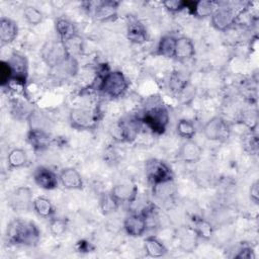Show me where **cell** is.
Returning a JSON list of instances; mask_svg holds the SVG:
<instances>
[{
  "label": "cell",
  "instance_id": "cell-42",
  "mask_svg": "<svg viewBox=\"0 0 259 259\" xmlns=\"http://www.w3.org/2000/svg\"><path fill=\"white\" fill-rule=\"evenodd\" d=\"M77 246H78V251L80 252H90L91 250V244L88 242L80 241L77 243Z\"/></svg>",
  "mask_w": 259,
  "mask_h": 259
},
{
  "label": "cell",
  "instance_id": "cell-16",
  "mask_svg": "<svg viewBox=\"0 0 259 259\" xmlns=\"http://www.w3.org/2000/svg\"><path fill=\"white\" fill-rule=\"evenodd\" d=\"M110 192L119 202H133L137 198L138 187L134 183L125 181L114 185Z\"/></svg>",
  "mask_w": 259,
  "mask_h": 259
},
{
  "label": "cell",
  "instance_id": "cell-30",
  "mask_svg": "<svg viewBox=\"0 0 259 259\" xmlns=\"http://www.w3.org/2000/svg\"><path fill=\"white\" fill-rule=\"evenodd\" d=\"M7 163L10 168H20L27 163V155L23 149L14 148L7 156Z\"/></svg>",
  "mask_w": 259,
  "mask_h": 259
},
{
  "label": "cell",
  "instance_id": "cell-32",
  "mask_svg": "<svg viewBox=\"0 0 259 259\" xmlns=\"http://www.w3.org/2000/svg\"><path fill=\"white\" fill-rule=\"evenodd\" d=\"M187 85L186 77L179 71H174L169 79V87L170 89L175 92L179 93L185 89Z\"/></svg>",
  "mask_w": 259,
  "mask_h": 259
},
{
  "label": "cell",
  "instance_id": "cell-34",
  "mask_svg": "<svg viewBox=\"0 0 259 259\" xmlns=\"http://www.w3.org/2000/svg\"><path fill=\"white\" fill-rule=\"evenodd\" d=\"M197 235L192 228L186 230V233H183L180 238V245L183 250L186 252L192 251L197 244Z\"/></svg>",
  "mask_w": 259,
  "mask_h": 259
},
{
  "label": "cell",
  "instance_id": "cell-33",
  "mask_svg": "<svg viewBox=\"0 0 259 259\" xmlns=\"http://www.w3.org/2000/svg\"><path fill=\"white\" fill-rule=\"evenodd\" d=\"M176 132L177 134L181 137V138H184L186 140H190L192 139L194 136H195V126L194 124L188 120V119H180L178 122H177V125H176Z\"/></svg>",
  "mask_w": 259,
  "mask_h": 259
},
{
  "label": "cell",
  "instance_id": "cell-11",
  "mask_svg": "<svg viewBox=\"0 0 259 259\" xmlns=\"http://www.w3.org/2000/svg\"><path fill=\"white\" fill-rule=\"evenodd\" d=\"M79 66L75 57L69 56L60 64L51 68V75L54 79L57 80H66L75 76L78 72Z\"/></svg>",
  "mask_w": 259,
  "mask_h": 259
},
{
  "label": "cell",
  "instance_id": "cell-10",
  "mask_svg": "<svg viewBox=\"0 0 259 259\" xmlns=\"http://www.w3.org/2000/svg\"><path fill=\"white\" fill-rule=\"evenodd\" d=\"M236 15L237 13H235V11L232 8H229V7L215 8L212 14L210 15L211 25L217 30L225 31L235 24Z\"/></svg>",
  "mask_w": 259,
  "mask_h": 259
},
{
  "label": "cell",
  "instance_id": "cell-28",
  "mask_svg": "<svg viewBox=\"0 0 259 259\" xmlns=\"http://www.w3.org/2000/svg\"><path fill=\"white\" fill-rule=\"evenodd\" d=\"M192 229L197 235V237L202 238L204 240H209L213 234V228L211 224L202 218L193 219Z\"/></svg>",
  "mask_w": 259,
  "mask_h": 259
},
{
  "label": "cell",
  "instance_id": "cell-1",
  "mask_svg": "<svg viewBox=\"0 0 259 259\" xmlns=\"http://www.w3.org/2000/svg\"><path fill=\"white\" fill-rule=\"evenodd\" d=\"M40 233L36 225L27 220L15 219L6 229L7 242L12 245L34 246L38 243Z\"/></svg>",
  "mask_w": 259,
  "mask_h": 259
},
{
  "label": "cell",
  "instance_id": "cell-4",
  "mask_svg": "<svg viewBox=\"0 0 259 259\" xmlns=\"http://www.w3.org/2000/svg\"><path fill=\"white\" fill-rule=\"evenodd\" d=\"M69 56L64 41L60 38L46 41L40 50V57L50 68L60 64Z\"/></svg>",
  "mask_w": 259,
  "mask_h": 259
},
{
  "label": "cell",
  "instance_id": "cell-7",
  "mask_svg": "<svg viewBox=\"0 0 259 259\" xmlns=\"http://www.w3.org/2000/svg\"><path fill=\"white\" fill-rule=\"evenodd\" d=\"M69 120L71 125L76 130H89L95 126L97 115L92 109L78 107L70 111Z\"/></svg>",
  "mask_w": 259,
  "mask_h": 259
},
{
  "label": "cell",
  "instance_id": "cell-35",
  "mask_svg": "<svg viewBox=\"0 0 259 259\" xmlns=\"http://www.w3.org/2000/svg\"><path fill=\"white\" fill-rule=\"evenodd\" d=\"M23 16L25 20L32 25H37L42 21V12L34 6H26L23 10Z\"/></svg>",
  "mask_w": 259,
  "mask_h": 259
},
{
  "label": "cell",
  "instance_id": "cell-17",
  "mask_svg": "<svg viewBox=\"0 0 259 259\" xmlns=\"http://www.w3.org/2000/svg\"><path fill=\"white\" fill-rule=\"evenodd\" d=\"M61 184L71 190H80L83 188V179L81 174L75 168H65L59 175Z\"/></svg>",
  "mask_w": 259,
  "mask_h": 259
},
{
  "label": "cell",
  "instance_id": "cell-8",
  "mask_svg": "<svg viewBox=\"0 0 259 259\" xmlns=\"http://www.w3.org/2000/svg\"><path fill=\"white\" fill-rule=\"evenodd\" d=\"M12 70V79L10 84H15L20 88H24L27 79V60L24 56L14 53L12 54L10 60L8 61ZM9 84V85H10Z\"/></svg>",
  "mask_w": 259,
  "mask_h": 259
},
{
  "label": "cell",
  "instance_id": "cell-14",
  "mask_svg": "<svg viewBox=\"0 0 259 259\" xmlns=\"http://www.w3.org/2000/svg\"><path fill=\"white\" fill-rule=\"evenodd\" d=\"M202 155L201 147L192 139L186 140L178 151V157L181 161L187 164H193L200 160Z\"/></svg>",
  "mask_w": 259,
  "mask_h": 259
},
{
  "label": "cell",
  "instance_id": "cell-22",
  "mask_svg": "<svg viewBox=\"0 0 259 259\" xmlns=\"http://www.w3.org/2000/svg\"><path fill=\"white\" fill-rule=\"evenodd\" d=\"M27 141L33 149L40 151L48 148L51 139L49 134L45 130L31 127L27 134Z\"/></svg>",
  "mask_w": 259,
  "mask_h": 259
},
{
  "label": "cell",
  "instance_id": "cell-20",
  "mask_svg": "<svg viewBox=\"0 0 259 259\" xmlns=\"http://www.w3.org/2000/svg\"><path fill=\"white\" fill-rule=\"evenodd\" d=\"M118 3L115 1L98 2L94 7V17L98 21H108L117 15Z\"/></svg>",
  "mask_w": 259,
  "mask_h": 259
},
{
  "label": "cell",
  "instance_id": "cell-13",
  "mask_svg": "<svg viewBox=\"0 0 259 259\" xmlns=\"http://www.w3.org/2000/svg\"><path fill=\"white\" fill-rule=\"evenodd\" d=\"M33 180L36 185L46 190H53L58 187L59 178L55 172L47 167H37L33 172Z\"/></svg>",
  "mask_w": 259,
  "mask_h": 259
},
{
  "label": "cell",
  "instance_id": "cell-29",
  "mask_svg": "<svg viewBox=\"0 0 259 259\" xmlns=\"http://www.w3.org/2000/svg\"><path fill=\"white\" fill-rule=\"evenodd\" d=\"M215 2L200 0L193 2V6L191 9V13L197 17L203 18L210 16L215 9Z\"/></svg>",
  "mask_w": 259,
  "mask_h": 259
},
{
  "label": "cell",
  "instance_id": "cell-36",
  "mask_svg": "<svg viewBox=\"0 0 259 259\" xmlns=\"http://www.w3.org/2000/svg\"><path fill=\"white\" fill-rule=\"evenodd\" d=\"M82 38L76 34L74 36H72L71 38L67 39L66 41H64L65 46H66V49L68 51V54L71 56V57H75L76 55H79L81 54L82 52Z\"/></svg>",
  "mask_w": 259,
  "mask_h": 259
},
{
  "label": "cell",
  "instance_id": "cell-19",
  "mask_svg": "<svg viewBox=\"0 0 259 259\" xmlns=\"http://www.w3.org/2000/svg\"><path fill=\"white\" fill-rule=\"evenodd\" d=\"M195 55L193 41L187 36H180L176 39L174 58L177 61L185 62L190 60Z\"/></svg>",
  "mask_w": 259,
  "mask_h": 259
},
{
  "label": "cell",
  "instance_id": "cell-31",
  "mask_svg": "<svg viewBox=\"0 0 259 259\" xmlns=\"http://www.w3.org/2000/svg\"><path fill=\"white\" fill-rule=\"evenodd\" d=\"M12 113L16 118H29L33 114V107L26 101L16 100L12 105Z\"/></svg>",
  "mask_w": 259,
  "mask_h": 259
},
{
  "label": "cell",
  "instance_id": "cell-24",
  "mask_svg": "<svg viewBox=\"0 0 259 259\" xmlns=\"http://www.w3.org/2000/svg\"><path fill=\"white\" fill-rule=\"evenodd\" d=\"M55 28L58 32L60 39L66 41L67 39L71 38L72 36L78 34L75 24L65 17H59L55 22Z\"/></svg>",
  "mask_w": 259,
  "mask_h": 259
},
{
  "label": "cell",
  "instance_id": "cell-5",
  "mask_svg": "<svg viewBox=\"0 0 259 259\" xmlns=\"http://www.w3.org/2000/svg\"><path fill=\"white\" fill-rule=\"evenodd\" d=\"M146 175L154 186L173 180L171 168L162 160L151 159L146 163Z\"/></svg>",
  "mask_w": 259,
  "mask_h": 259
},
{
  "label": "cell",
  "instance_id": "cell-27",
  "mask_svg": "<svg viewBox=\"0 0 259 259\" xmlns=\"http://www.w3.org/2000/svg\"><path fill=\"white\" fill-rule=\"evenodd\" d=\"M119 206V201L111 194V192H103L99 197V207L103 214L115 212Z\"/></svg>",
  "mask_w": 259,
  "mask_h": 259
},
{
  "label": "cell",
  "instance_id": "cell-38",
  "mask_svg": "<svg viewBox=\"0 0 259 259\" xmlns=\"http://www.w3.org/2000/svg\"><path fill=\"white\" fill-rule=\"evenodd\" d=\"M12 79V70L8 61L0 62V85L2 88L9 86Z\"/></svg>",
  "mask_w": 259,
  "mask_h": 259
},
{
  "label": "cell",
  "instance_id": "cell-3",
  "mask_svg": "<svg viewBox=\"0 0 259 259\" xmlns=\"http://www.w3.org/2000/svg\"><path fill=\"white\" fill-rule=\"evenodd\" d=\"M140 119L153 133L161 135L169 122V113L164 106H153L144 111Z\"/></svg>",
  "mask_w": 259,
  "mask_h": 259
},
{
  "label": "cell",
  "instance_id": "cell-39",
  "mask_svg": "<svg viewBox=\"0 0 259 259\" xmlns=\"http://www.w3.org/2000/svg\"><path fill=\"white\" fill-rule=\"evenodd\" d=\"M187 1H180V0H167L163 1L164 7L170 12H179L186 8Z\"/></svg>",
  "mask_w": 259,
  "mask_h": 259
},
{
  "label": "cell",
  "instance_id": "cell-23",
  "mask_svg": "<svg viewBox=\"0 0 259 259\" xmlns=\"http://www.w3.org/2000/svg\"><path fill=\"white\" fill-rule=\"evenodd\" d=\"M144 250L147 256L153 258L163 257L167 254L165 245L154 236H149L144 240Z\"/></svg>",
  "mask_w": 259,
  "mask_h": 259
},
{
  "label": "cell",
  "instance_id": "cell-25",
  "mask_svg": "<svg viewBox=\"0 0 259 259\" xmlns=\"http://www.w3.org/2000/svg\"><path fill=\"white\" fill-rule=\"evenodd\" d=\"M176 39L177 38L172 34H166L162 36L157 46V55L165 58H173Z\"/></svg>",
  "mask_w": 259,
  "mask_h": 259
},
{
  "label": "cell",
  "instance_id": "cell-26",
  "mask_svg": "<svg viewBox=\"0 0 259 259\" xmlns=\"http://www.w3.org/2000/svg\"><path fill=\"white\" fill-rule=\"evenodd\" d=\"M32 208L37 213V215L46 219L52 218L55 213L54 205L48 198L44 196H38L33 199Z\"/></svg>",
  "mask_w": 259,
  "mask_h": 259
},
{
  "label": "cell",
  "instance_id": "cell-15",
  "mask_svg": "<svg viewBox=\"0 0 259 259\" xmlns=\"http://www.w3.org/2000/svg\"><path fill=\"white\" fill-rule=\"evenodd\" d=\"M142 121L136 116H125L118 122V128L120 136L124 141L132 142L139 135Z\"/></svg>",
  "mask_w": 259,
  "mask_h": 259
},
{
  "label": "cell",
  "instance_id": "cell-41",
  "mask_svg": "<svg viewBox=\"0 0 259 259\" xmlns=\"http://www.w3.org/2000/svg\"><path fill=\"white\" fill-rule=\"evenodd\" d=\"M249 194H250V199L255 204H258V201H259V182H258V180H255L251 184Z\"/></svg>",
  "mask_w": 259,
  "mask_h": 259
},
{
  "label": "cell",
  "instance_id": "cell-9",
  "mask_svg": "<svg viewBox=\"0 0 259 259\" xmlns=\"http://www.w3.org/2000/svg\"><path fill=\"white\" fill-rule=\"evenodd\" d=\"M32 192L26 186L14 189L8 198V204L14 211H27L32 206Z\"/></svg>",
  "mask_w": 259,
  "mask_h": 259
},
{
  "label": "cell",
  "instance_id": "cell-18",
  "mask_svg": "<svg viewBox=\"0 0 259 259\" xmlns=\"http://www.w3.org/2000/svg\"><path fill=\"white\" fill-rule=\"evenodd\" d=\"M126 37L130 41L137 45H141L147 41L148 32L146 27L140 20L136 18H131L127 22Z\"/></svg>",
  "mask_w": 259,
  "mask_h": 259
},
{
  "label": "cell",
  "instance_id": "cell-6",
  "mask_svg": "<svg viewBox=\"0 0 259 259\" xmlns=\"http://www.w3.org/2000/svg\"><path fill=\"white\" fill-rule=\"evenodd\" d=\"M203 135L210 141H225L230 137L231 128L221 116H213L203 126Z\"/></svg>",
  "mask_w": 259,
  "mask_h": 259
},
{
  "label": "cell",
  "instance_id": "cell-12",
  "mask_svg": "<svg viewBox=\"0 0 259 259\" xmlns=\"http://www.w3.org/2000/svg\"><path fill=\"white\" fill-rule=\"evenodd\" d=\"M123 228L131 237H141L147 230V218L142 213H132L123 222Z\"/></svg>",
  "mask_w": 259,
  "mask_h": 259
},
{
  "label": "cell",
  "instance_id": "cell-2",
  "mask_svg": "<svg viewBox=\"0 0 259 259\" xmlns=\"http://www.w3.org/2000/svg\"><path fill=\"white\" fill-rule=\"evenodd\" d=\"M127 80L120 71H107L102 78L99 90L111 98H117L126 91Z\"/></svg>",
  "mask_w": 259,
  "mask_h": 259
},
{
  "label": "cell",
  "instance_id": "cell-21",
  "mask_svg": "<svg viewBox=\"0 0 259 259\" xmlns=\"http://www.w3.org/2000/svg\"><path fill=\"white\" fill-rule=\"evenodd\" d=\"M18 34L17 23L7 17H2L0 20V40L1 45L12 42Z\"/></svg>",
  "mask_w": 259,
  "mask_h": 259
},
{
  "label": "cell",
  "instance_id": "cell-37",
  "mask_svg": "<svg viewBox=\"0 0 259 259\" xmlns=\"http://www.w3.org/2000/svg\"><path fill=\"white\" fill-rule=\"evenodd\" d=\"M68 224L65 219L54 218L50 222V232L55 237L62 236L67 230Z\"/></svg>",
  "mask_w": 259,
  "mask_h": 259
},
{
  "label": "cell",
  "instance_id": "cell-40",
  "mask_svg": "<svg viewBox=\"0 0 259 259\" xmlns=\"http://www.w3.org/2000/svg\"><path fill=\"white\" fill-rule=\"evenodd\" d=\"M234 257L237 259H254L255 253L251 247L244 246L238 251V253Z\"/></svg>",
  "mask_w": 259,
  "mask_h": 259
}]
</instances>
